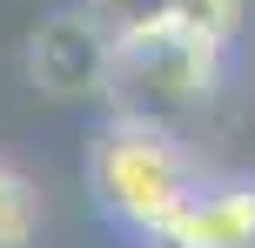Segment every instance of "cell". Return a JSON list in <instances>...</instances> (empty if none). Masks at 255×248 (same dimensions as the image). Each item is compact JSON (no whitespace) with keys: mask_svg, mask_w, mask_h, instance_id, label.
Returning a JSON list of instances; mask_svg holds the SVG:
<instances>
[{"mask_svg":"<svg viewBox=\"0 0 255 248\" xmlns=\"http://www.w3.org/2000/svg\"><path fill=\"white\" fill-rule=\"evenodd\" d=\"M195 168L181 155V141L168 134V121L154 114H115L88 148V195L101 201V215H115L134 235H161V222L188 201Z\"/></svg>","mask_w":255,"mask_h":248,"instance_id":"6da1fadb","label":"cell"},{"mask_svg":"<svg viewBox=\"0 0 255 248\" xmlns=\"http://www.w3.org/2000/svg\"><path fill=\"white\" fill-rule=\"evenodd\" d=\"M222 40L195 34L181 20H141L115 34V74H108V94H121V114H181V107H202L215 94V74H222Z\"/></svg>","mask_w":255,"mask_h":248,"instance_id":"7a4b0ae2","label":"cell"},{"mask_svg":"<svg viewBox=\"0 0 255 248\" xmlns=\"http://www.w3.org/2000/svg\"><path fill=\"white\" fill-rule=\"evenodd\" d=\"M27 74H34L40 94L54 101H88V94H108V74H115V27L94 7H61L34 27L27 40Z\"/></svg>","mask_w":255,"mask_h":248,"instance_id":"3957f363","label":"cell"},{"mask_svg":"<svg viewBox=\"0 0 255 248\" xmlns=\"http://www.w3.org/2000/svg\"><path fill=\"white\" fill-rule=\"evenodd\" d=\"M161 248H255V181L188 188L175 215L161 222Z\"/></svg>","mask_w":255,"mask_h":248,"instance_id":"277c9868","label":"cell"},{"mask_svg":"<svg viewBox=\"0 0 255 248\" xmlns=\"http://www.w3.org/2000/svg\"><path fill=\"white\" fill-rule=\"evenodd\" d=\"M40 208H34V188L20 181V174L0 161V248H27V235H34Z\"/></svg>","mask_w":255,"mask_h":248,"instance_id":"5b68a950","label":"cell"},{"mask_svg":"<svg viewBox=\"0 0 255 248\" xmlns=\"http://www.w3.org/2000/svg\"><path fill=\"white\" fill-rule=\"evenodd\" d=\"M242 7L249 0H168V20H181V27H195V34H208V40L229 47L235 27H242Z\"/></svg>","mask_w":255,"mask_h":248,"instance_id":"8992f818","label":"cell"},{"mask_svg":"<svg viewBox=\"0 0 255 248\" xmlns=\"http://www.w3.org/2000/svg\"><path fill=\"white\" fill-rule=\"evenodd\" d=\"M81 7H94L115 34H128V27H141V20H161L168 0H81Z\"/></svg>","mask_w":255,"mask_h":248,"instance_id":"52a82bcc","label":"cell"}]
</instances>
